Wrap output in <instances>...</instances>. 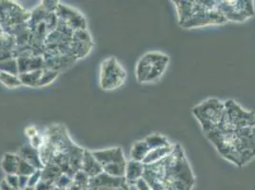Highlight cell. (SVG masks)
<instances>
[{
	"instance_id": "obj_1",
	"label": "cell",
	"mask_w": 255,
	"mask_h": 190,
	"mask_svg": "<svg viewBox=\"0 0 255 190\" xmlns=\"http://www.w3.org/2000/svg\"><path fill=\"white\" fill-rule=\"evenodd\" d=\"M143 178L152 190H191L195 177L180 145L158 162L145 165Z\"/></svg>"
},
{
	"instance_id": "obj_2",
	"label": "cell",
	"mask_w": 255,
	"mask_h": 190,
	"mask_svg": "<svg viewBox=\"0 0 255 190\" xmlns=\"http://www.w3.org/2000/svg\"><path fill=\"white\" fill-rule=\"evenodd\" d=\"M224 159L238 168L255 157V127L239 129H214L206 134Z\"/></svg>"
},
{
	"instance_id": "obj_3",
	"label": "cell",
	"mask_w": 255,
	"mask_h": 190,
	"mask_svg": "<svg viewBox=\"0 0 255 190\" xmlns=\"http://www.w3.org/2000/svg\"><path fill=\"white\" fill-rule=\"evenodd\" d=\"M172 3L176 8L179 25L183 29L224 25L228 23L218 9V1L174 0Z\"/></svg>"
},
{
	"instance_id": "obj_4",
	"label": "cell",
	"mask_w": 255,
	"mask_h": 190,
	"mask_svg": "<svg viewBox=\"0 0 255 190\" xmlns=\"http://www.w3.org/2000/svg\"><path fill=\"white\" fill-rule=\"evenodd\" d=\"M225 104L217 98H209L193 106L191 112L200 123L205 135L219 127L223 118Z\"/></svg>"
},
{
	"instance_id": "obj_5",
	"label": "cell",
	"mask_w": 255,
	"mask_h": 190,
	"mask_svg": "<svg viewBox=\"0 0 255 190\" xmlns=\"http://www.w3.org/2000/svg\"><path fill=\"white\" fill-rule=\"evenodd\" d=\"M224 104L223 118L216 129L230 130L255 127V110L245 109L234 100H228Z\"/></svg>"
},
{
	"instance_id": "obj_6",
	"label": "cell",
	"mask_w": 255,
	"mask_h": 190,
	"mask_svg": "<svg viewBox=\"0 0 255 190\" xmlns=\"http://www.w3.org/2000/svg\"><path fill=\"white\" fill-rule=\"evenodd\" d=\"M126 78L125 69L115 56L108 57L100 64L99 86L102 90L115 91L125 83Z\"/></svg>"
},
{
	"instance_id": "obj_7",
	"label": "cell",
	"mask_w": 255,
	"mask_h": 190,
	"mask_svg": "<svg viewBox=\"0 0 255 190\" xmlns=\"http://www.w3.org/2000/svg\"><path fill=\"white\" fill-rule=\"evenodd\" d=\"M218 9L228 22L243 23L255 14L253 0H219Z\"/></svg>"
},
{
	"instance_id": "obj_8",
	"label": "cell",
	"mask_w": 255,
	"mask_h": 190,
	"mask_svg": "<svg viewBox=\"0 0 255 190\" xmlns=\"http://www.w3.org/2000/svg\"><path fill=\"white\" fill-rule=\"evenodd\" d=\"M55 14L59 21L62 22L64 25H66L74 32L78 30H87V23L84 16L75 9L64 6L59 3L55 11Z\"/></svg>"
},
{
	"instance_id": "obj_9",
	"label": "cell",
	"mask_w": 255,
	"mask_h": 190,
	"mask_svg": "<svg viewBox=\"0 0 255 190\" xmlns=\"http://www.w3.org/2000/svg\"><path fill=\"white\" fill-rule=\"evenodd\" d=\"M164 53L158 52H149L145 53L135 66V77L140 84H145L146 80L151 71L153 64L163 56Z\"/></svg>"
},
{
	"instance_id": "obj_10",
	"label": "cell",
	"mask_w": 255,
	"mask_h": 190,
	"mask_svg": "<svg viewBox=\"0 0 255 190\" xmlns=\"http://www.w3.org/2000/svg\"><path fill=\"white\" fill-rule=\"evenodd\" d=\"M92 153L98 161V163L102 166V168L113 164L127 163V159L125 157L123 149L119 147L96 150L92 151Z\"/></svg>"
},
{
	"instance_id": "obj_11",
	"label": "cell",
	"mask_w": 255,
	"mask_h": 190,
	"mask_svg": "<svg viewBox=\"0 0 255 190\" xmlns=\"http://www.w3.org/2000/svg\"><path fill=\"white\" fill-rule=\"evenodd\" d=\"M126 184L125 177H114L112 175L107 174L106 172H102L94 178H90L89 189L96 188H121Z\"/></svg>"
},
{
	"instance_id": "obj_12",
	"label": "cell",
	"mask_w": 255,
	"mask_h": 190,
	"mask_svg": "<svg viewBox=\"0 0 255 190\" xmlns=\"http://www.w3.org/2000/svg\"><path fill=\"white\" fill-rule=\"evenodd\" d=\"M81 170L84 171L90 178H94L101 174L103 171L102 166L98 163L92 151L85 149L81 162Z\"/></svg>"
},
{
	"instance_id": "obj_13",
	"label": "cell",
	"mask_w": 255,
	"mask_h": 190,
	"mask_svg": "<svg viewBox=\"0 0 255 190\" xmlns=\"http://www.w3.org/2000/svg\"><path fill=\"white\" fill-rule=\"evenodd\" d=\"M145 170V165L142 162H137L133 160L127 161L126 171H125V180L129 187L135 186L139 179L143 177Z\"/></svg>"
},
{
	"instance_id": "obj_14",
	"label": "cell",
	"mask_w": 255,
	"mask_h": 190,
	"mask_svg": "<svg viewBox=\"0 0 255 190\" xmlns=\"http://www.w3.org/2000/svg\"><path fill=\"white\" fill-rule=\"evenodd\" d=\"M18 156L20 158L25 160L26 162H28L29 164H31L32 167H34L36 169H42L44 165H43L42 161L40 158V154H39V150L32 148V146L29 145H25L22 148H20L18 151Z\"/></svg>"
},
{
	"instance_id": "obj_15",
	"label": "cell",
	"mask_w": 255,
	"mask_h": 190,
	"mask_svg": "<svg viewBox=\"0 0 255 190\" xmlns=\"http://www.w3.org/2000/svg\"><path fill=\"white\" fill-rule=\"evenodd\" d=\"M169 63H170V57L169 55L164 53L159 60H157L155 63L153 64L151 71L146 80V83H153L158 81L165 74Z\"/></svg>"
},
{
	"instance_id": "obj_16",
	"label": "cell",
	"mask_w": 255,
	"mask_h": 190,
	"mask_svg": "<svg viewBox=\"0 0 255 190\" xmlns=\"http://www.w3.org/2000/svg\"><path fill=\"white\" fill-rule=\"evenodd\" d=\"M20 163V157L18 154L7 152L3 155L1 160L2 170L7 174H17V170Z\"/></svg>"
},
{
	"instance_id": "obj_17",
	"label": "cell",
	"mask_w": 255,
	"mask_h": 190,
	"mask_svg": "<svg viewBox=\"0 0 255 190\" xmlns=\"http://www.w3.org/2000/svg\"><path fill=\"white\" fill-rule=\"evenodd\" d=\"M149 150H150V148H149V146L145 140L137 141L132 145V147L130 148L129 160L143 163L144 159L146 158V156L148 155Z\"/></svg>"
},
{
	"instance_id": "obj_18",
	"label": "cell",
	"mask_w": 255,
	"mask_h": 190,
	"mask_svg": "<svg viewBox=\"0 0 255 190\" xmlns=\"http://www.w3.org/2000/svg\"><path fill=\"white\" fill-rule=\"evenodd\" d=\"M62 173V170L57 165L53 163H48L44 165L43 169H41V180L50 182L54 185L56 180L60 177Z\"/></svg>"
},
{
	"instance_id": "obj_19",
	"label": "cell",
	"mask_w": 255,
	"mask_h": 190,
	"mask_svg": "<svg viewBox=\"0 0 255 190\" xmlns=\"http://www.w3.org/2000/svg\"><path fill=\"white\" fill-rule=\"evenodd\" d=\"M173 148H174V145H172L171 147H169V148L150 149L148 155L146 156V158L144 159L143 164L144 165H151V164H154V163L158 162L160 160L167 157L170 152L173 150Z\"/></svg>"
},
{
	"instance_id": "obj_20",
	"label": "cell",
	"mask_w": 255,
	"mask_h": 190,
	"mask_svg": "<svg viewBox=\"0 0 255 190\" xmlns=\"http://www.w3.org/2000/svg\"><path fill=\"white\" fill-rule=\"evenodd\" d=\"M90 177L81 169L73 177L72 183L65 190H89Z\"/></svg>"
},
{
	"instance_id": "obj_21",
	"label": "cell",
	"mask_w": 255,
	"mask_h": 190,
	"mask_svg": "<svg viewBox=\"0 0 255 190\" xmlns=\"http://www.w3.org/2000/svg\"><path fill=\"white\" fill-rule=\"evenodd\" d=\"M43 70H36L32 72L23 73L18 75L22 86H26L29 88H38L39 80L42 75Z\"/></svg>"
},
{
	"instance_id": "obj_22",
	"label": "cell",
	"mask_w": 255,
	"mask_h": 190,
	"mask_svg": "<svg viewBox=\"0 0 255 190\" xmlns=\"http://www.w3.org/2000/svg\"><path fill=\"white\" fill-rule=\"evenodd\" d=\"M144 140L146 141V143L148 144L150 149L169 148L173 145L170 143V141L168 138L162 134H159V133H152L150 135H148Z\"/></svg>"
},
{
	"instance_id": "obj_23",
	"label": "cell",
	"mask_w": 255,
	"mask_h": 190,
	"mask_svg": "<svg viewBox=\"0 0 255 190\" xmlns=\"http://www.w3.org/2000/svg\"><path fill=\"white\" fill-rule=\"evenodd\" d=\"M0 83L7 89H17L22 87L18 75L0 72Z\"/></svg>"
},
{
	"instance_id": "obj_24",
	"label": "cell",
	"mask_w": 255,
	"mask_h": 190,
	"mask_svg": "<svg viewBox=\"0 0 255 190\" xmlns=\"http://www.w3.org/2000/svg\"><path fill=\"white\" fill-rule=\"evenodd\" d=\"M0 72L19 75L17 59L14 57V58H10V59L1 61L0 62Z\"/></svg>"
},
{
	"instance_id": "obj_25",
	"label": "cell",
	"mask_w": 255,
	"mask_h": 190,
	"mask_svg": "<svg viewBox=\"0 0 255 190\" xmlns=\"http://www.w3.org/2000/svg\"><path fill=\"white\" fill-rule=\"evenodd\" d=\"M58 75H59V72H57V71H53L51 69H44L42 75L39 80L38 88H42V87H46V86L52 84L53 82H54V80L58 77Z\"/></svg>"
},
{
	"instance_id": "obj_26",
	"label": "cell",
	"mask_w": 255,
	"mask_h": 190,
	"mask_svg": "<svg viewBox=\"0 0 255 190\" xmlns=\"http://www.w3.org/2000/svg\"><path fill=\"white\" fill-rule=\"evenodd\" d=\"M35 170H36V169L34 167H32L31 164H29L25 160L20 158V163H19V167H18V170H17V175L18 176H20V175L30 176Z\"/></svg>"
},
{
	"instance_id": "obj_27",
	"label": "cell",
	"mask_w": 255,
	"mask_h": 190,
	"mask_svg": "<svg viewBox=\"0 0 255 190\" xmlns=\"http://www.w3.org/2000/svg\"><path fill=\"white\" fill-rule=\"evenodd\" d=\"M72 181H73V178L71 176H69L68 174L62 173L60 175V177L56 180V182L54 183V186L57 187L60 190H65L69 187V185L72 183Z\"/></svg>"
},
{
	"instance_id": "obj_28",
	"label": "cell",
	"mask_w": 255,
	"mask_h": 190,
	"mask_svg": "<svg viewBox=\"0 0 255 190\" xmlns=\"http://www.w3.org/2000/svg\"><path fill=\"white\" fill-rule=\"evenodd\" d=\"M41 180V169H36L32 175L29 176V181H28V187H32L35 188L36 185L40 182Z\"/></svg>"
},
{
	"instance_id": "obj_29",
	"label": "cell",
	"mask_w": 255,
	"mask_h": 190,
	"mask_svg": "<svg viewBox=\"0 0 255 190\" xmlns=\"http://www.w3.org/2000/svg\"><path fill=\"white\" fill-rule=\"evenodd\" d=\"M5 181L16 190H19V176L17 174H7Z\"/></svg>"
},
{
	"instance_id": "obj_30",
	"label": "cell",
	"mask_w": 255,
	"mask_h": 190,
	"mask_svg": "<svg viewBox=\"0 0 255 190\" xmlns=\"http://www.w3.org/2000/svg\"><path fill=\"white\" fill-rule=\"evenodd\" d=\"M43 142H44L43 135L37 134L36 136H34V137L30 139V146H32V148L39 150L40 148L42 147Z\"/></svg>"
},
{
	"instance_id": "obj_31",
	"label": "cell",
	"mask_w": 255,
	"mask_h": 190,
	"mask_svg": "<svg viewBox=\"0 0 255 190\" xmlns=\"http://www.w3.org/2000/svg\"><path fill=\"white\" fill-rule=\"evenodd\" d=\"M134 187H136L137 190H152L150 186L148 184V182L144 179L143 177L137 181V183L135 184Z\"/></svg>"
},
{
	"instance_id": "obj_32",
	"label": "cell",
	"mask_w": 255,
	"mask_h": 190,
	"mask_svg": "<svg viewBox=\"0 0 255 190\" xmlns=\"http://www.w3.org/2000/svg\"><path fill=\"white\" fill-rule=\"evenodd\" d=\"M25 134H26L27 137L31 139V138L36 136L38 134V131L34 126H29V127H26V129H25Z\"/></svg>"
},
{
	"instance_id": "obj_33",
	"label": "cell",
	"mask_w": 255,
	"mask_h": 190,
	"mask_svg": "<svg viewBox=\"0 0 255 190\" xmlns=\"http://www.w3.org/2000/svg\"><path fill=\"white\" fill-rule=\"evenodd\" d=\"M28 181H29V176H23V175L19 176V190L28 187Z\"/></svg>"
},
{
	"instance_id": "obj_34",
	"label": "cell",
	"mask_w": 255,
	"mask_h": 190,
	"mask_svg": "<svg viewBox=\"0 0 255 190\" xmlns=\"http://www.w3.org/2000/svg\"><path fill=\"white\" fill-rule=\"evenodd\" d=\"M0 190H16L15 189H13L12 187H11L5 179L2 180L1 183H0Z\"/></svg>"
},
{
	"instance_id": "obj_35",
	"label": "cell",
	"mask_w": 255,
	"mask_h": 190,
	"mask_svg": "<svg viewBox=\"0 0 255 190\" xmlns=\"http://www.w3.org/2000/svg\"><path fill=\"white\" fill-rule=\"evenodd\" d=\"M126 184L123 185L121 188H96V189H89V190H124Z\"/></svg>"
},
{
	"instance_id": "obj_36",
	"label": "cell",
	"mask_w": 255,
	"mask_h": 190,
	"mask_svg": "<svg viewBox=\"0 0 255 190\" xmlns=\"http://www.w3.org/2000/svg\"><path fill=\"white\" fill-rule=\"evenodd\" d=\"M21 190H35V188H32V187H26Z\"/></svg>"
},
{
	"instance_id": "obj_37",
	"label": "cell",
	"mask_w": 255,
	"mask_h": 190,
	"mask_svg": "<svg viewBox=\"0 0 255 190\" xmlns=\"http://www.w3.org/2000/svg\"><path fill=\"white\" fill-rule=\"evenodd\" d=\"M60 190V189H58V188H57V187H55V186H53V188H52V189H51V190Z\"/></svg>"
},
{
	"instance_id": "obj_38",
	"label": "cell",
	"mask_w": 255,
	"mask_h": 190,
	"mask_svg": "<svg viewBox=\"0 0 255 190\" xmlns=\"http://www.w3.org/2000/svg\"><path fill=\"white\" fill-rule=\"evenodd\" d=\"M124 190H130V189H129V186H128V184H126V186H125V188H124Z\"/></svg>"
}]
</instances>
